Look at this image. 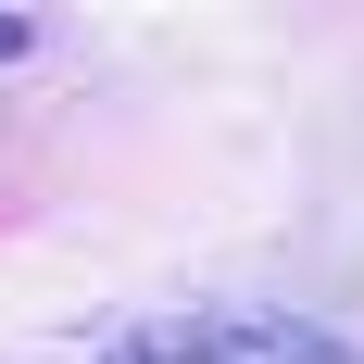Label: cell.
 Here are the masks:
<instances>
[{"label":"cell","mask_w":364,"mask_h":364,"mask_svg":"<svg viewBox=\"0 0 364 364\" xmlns=\"http://www.w3.org/2000/svg\"><path fill=\"white\" fill-rule=\"evenodd\" d=\"M113 364H352V352L289 327V314H176V327L113 339Z\"/></svg>","instance_id":"obj_1"},{"label":"cell","mask_w":364,"mask_h":364,"mask_svg":"<svg viewBox=\"0 0 364 364\" xmlns=\"http://www.w3.org/2000/svg\"><path fill=\"white\" fill-rule=\"evenodd\" d=\"M13 50H26V26H13V13H0V63H13Z\"/></svg>","instance_id":"obj_2"}]
</instances>
